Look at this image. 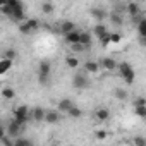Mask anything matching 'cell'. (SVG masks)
<instances>
[{"mask_svg": "<svg viewBox=\"0 0 146 146\" xmlns=\"http://www.w3.org/2000/svg\"><path fill=\"white\" fill-rule=\"evenodd\" d=\"M79 43L81 45H84L86 48L91 45V35L90 33H86V31H83V33H79Z\"/></svg>", "mask_w": 146, "mask_h": 146, "instance_id": "20", "label": "cell"}, {"mask_svg": "<svg viewBox=\"0 0 146 146\" xmlns=\"http://www.w3.org/2000/svg\"><path fill=\"white\" fill-rule=\"evenodd\" d=\"M127 12H129L131 17H134V16L141 14V9H139V5L136 2H131V4H127Z\"/></svg>", "mask_w": 146, "mask_h": 146, "instance_id": "19", "label": "cell"}, {"mask_svg": "<svg viewBox=\"0 0 146 146\" xmlns=\"http://www.w3.org/2000/svg\"><path fill=\"white\" fill-rule=\"evenodd\" d=\"M50 72H52V67L46 60L40 62V67H38V81L40 84H48L50 81Z\"/></svg>", "mask_w": 146, "mask_h": 146, "instance_id": "2", "label": "cell"}, {"mask_svg": "<svg viewBox=\"0 0 146 146\" xmlns=\"http://www.w3.org/2000/svg\"><path fill=\"white\" fill-rule=\"evenodd\" d=\"M4 4H5V0H0V7H2Z\"/></svg>", "mask_w": 146, "mask_h": 146, "instance_id": "41", "label": "cell"}, {"mask_svg": "<svg viewBox=\"0 0 146 146\" xmlns=\"http://www.w3.org/2000/svg\"><path fill=\"white\" fill-rule=\"evenodd\" d=\"M117 69H119V74H120V78L127 83V84H132L134 83V79H136V72H134V69L131 67V64L129 62H117Z\"/></svg>", "mask_w": 146, "mask_h": 146, "instance_id": "1", "label": "cell"}, {"mask_svg": "<svg viewBox=\"0 0 146 146\" xmlns=\"http://www.w3.org/2000/svg\"><path fill=\"white\" fill-rule=\"evenodd\" d=\"M4 57H5V58H11V60H14V58H16V50H12V48H9V50H5V53H4Z\"/></svg>", "mask_w": 146, "mask_h": 146, "instance_id": "34", "label": "cell"}, {"mask_svg": "<svg viewBox=\"0 0 146 146\" xmlns=\"http://www.w3.org/2000/svg\"><path fill=\"white\" fill-rule=\"evenodd\" d=\"M2 96H4V98H9V100H12V98L16 96V91H14L12 88H4V90H2Z\"/></svg>", "mask_w": 146, "mask_h": 146, "instance_id": "28", "label": "cell"}, {"mask_svg": "<svg viewBox=\"0 0 146 146\" xmlns=\"http://www.w3.org/2000/svg\"><path fill=\"white\" fill-rule=\"evenodd\" d=\"M70 46H72V52H76V53H79V52H84V50H86V46H84V45H81L79 41H78V43H70Z\"/></svg>", "mask_w": 146, "mask_h": 146, "instance_id": "30", "label": "cell"}, {"mask_svg": "<svg viewBox=\"0 0 146 146\" xmlns=\"http://www.w3.org/2000/svg\"><path fill=\"white\" fill-rule=\"evenodd\" d=\"M0 143H2V144H5V146H14V139L7 137V134H5L2 139H0Z\"/></svg>", "mask_w": 146, "mask_h": 146, "instance_id": "33", "label": "cell"}, {"mask_svg": "<svg viewBox=\"0 0 146 146\" xmlns=\"http://www.w3.org/2000/svg\"><path fill=\"white\" fill-rule=\"evenodd\" d=\"M120 41H122L120 33H110V43H120Z\"/></svg>", "mask_w": 146, "mask_h": 146, "instance_id": "31", "label": "cell"}, {"mask_svg": "<svg viewBox=\"0 0 146 146\" xmlns=\"http://www.w3.org/2000/svg\"><path fill=\"white\" fill-rule=\"evenodd\" d=\"M31 117H33V120H36V122H41V120L45 119V110H43L41 107H36V108L31 112Z\"/></svg>", "mask_w": 146, "mask_h": 146, "instance_id": "15", "label": "cell"}, {"mask_svg": "<svg viewBox=\"0 0 146 146\" xmlns=\"http://www.w3.org/2000/svg\"><path fill=\"white\" fill-rule=\"evenodd\" d=\"M72 86H74L76 90H86L90 86V79L84 74H76L74 78H72Z\"/></svg>", "mask_w": 146, "mask_h": 146, "instance_id": "6", "label": "cell"}, {"mask_svg": "<svg viewBox=\"0 0 146 146\" xmlns=\"http://www.w3.org/2000/svg\"><path fill=\"white\" fill-rule=\"evenodd\" d=\"M132 105H134V107H137V105H146V100H144L143 96H139V98H136V100L132 102Z\"/></svg>", "mask_w": 146, "mask_h": 146, "instance_id": "36", "label": "cell"}, {"mask_svg": "<svg viewBox=\"0 0 146 146\" xmlns=\"http://www.w3.org/2000/svg\"><path fill=\"white\" fill-rule=\"evenodd\" d=\"M67 65L70 67V69H76L78 65H79V60H78V57H67Z\"/></svg>", "mask_w": 146, "mask_h": 146, "instance_id": "29", "label": "cell"}, {"mask_svg": "<svg viewBox=\"0 0 146 146\" xmlns=\"http://www.w3.org/2000/svg\"><path fill=\"white\" fill-rule=\"evenodd\" d=\"M90 12H91V17H93V19H96L98 23L105 21V17H107V12H105V9H100V7H95V9H91Z\"/></svg>", "mask_w": 146, "mask_h": 146, "instance_id": "9", "label": "cell"}, {"mask_svg": "<svg viewBox=\"0 0 146 146\" xmlns=\"http://www.w3.org/2000/svg\"><path fill=\"white\" fill-rule=\"evenodd\" d=\"M96 137H98V139H105V137H107V132H105L103 129H100V131H96Z\"/></svg>", "mask_w": 146, "mask_h": 146, "instance_id": "39", "label": "cell"}, {"mask_svg": "<svg viewBox=\"0 0 146 146\" xmlns=\"http://www.w3.org/2000/svg\"><path fill=\"white\" fill-rule=\"evenodd\" d=\"M79 33L81 31H78V29H72V31H69V33H65L64 36H65V41L70 45V43H78L79 41Z\"/></svg>", "mask_w": 146, "mask_h": 146, "instance_id": "11", "label": "cell"}, {"mask_svg": "<svg viewBox=\"0 0 146 146\" xmlns=\"http://www.w3.org/2000/svg\"><path fill=\"white\" fill-rule=\"evenodd\" d=\"M72 29H76V26H74V23H72V21H64V23L60 24L62 35H65V33H69V31H72Z\"/></svg>", "mask_w": 146, "mask_h": 146, "instance_id": "21", "label": "cell"}, {"mask_svg": "<svg viewBox=\"0 0 146 146\" xmlns=\"http://www.w3.org/2000/svg\"><path fill=\"white\" fill-rule=\"evenodd\" d=\"M100 64H102V67L107 69V70H113V69H117V62H115L112 57H105V58H102Z\"/></svg>", "mask_w": 146, "mask_h": 146, "instance_id": "10", "label": "cell"}, {"mask_svg": "<svg viewBox=\"0 0 146 146\" xmlns=\"http://www.w3.org/2000/svg\"><path fill=\"white\" fill-rule=\"evenodd\" d=\"M84 69H86V72H90V74H96L100 70V64L93 62V60H88V62H84Z\"/></svg>", "mask_w": 146, "mask_h": 146, "instance_id": "12", "label": "cell"}, {"mask_svg": "<svg viewBox=\"0 0 146 146\" xmlns=\"http://www.w3.org/2000/svg\"><path fill=\"white\" fill-rule=\"evenodd\" d=\"M134 112H136L137 117L144 119V117H146V105H137V107H134Z\"/></svg>", "mask_w": 146, "mask_h": 146, "instance_id": "27", "label": "cell"}, {"mask_svg": "<svg viewBox=\"0 0 146 146\" xmlns=\"http://www.w3.org/2000/svg\"><path fill=\"white\" fill-rule=\"evenodd\" d=\"M137 35L143 36V38H146V19L144 17L137 21Z\"/></svg>", "mask_w": 146, "mask_h": 146, "instance_id": "22", "label": "cell"}, {"mask_svg": "<svg viewBox=\"0 0 146 146\" xmlns=\"http://www.w3.org/2000/svg\"><path fill=\"white\" fill-rule=\"evenodd\" d=\"M134 144H136V146H144V144H146V139H144V137H136V139H134Z\"/></svg>", "mask_w": 146, "mask_h": 146, "instance_id": "37", "label": "cell"}, {"mask_svg": "<svg viewBox=\"0 0 146 146\" xmlns=\"http://www.w3.org/2000/svg\"><path fill=\"white\" fill-rule=\"evenodd\" d=\"M2 14H5V16H12V7H9V5H2Z\"/></svg>", "mask_w": 146, "mask_h": 146, "instance_id": "35", "label": "cell"}, {"mask_svg": "<svg viewBox=\"0 0 146 146\" xmlns=\"http://www.w3.org/2000/svg\"><path fill=\"white\" fill-rule=\"evenodd\" d=\"M43 120L48 122V124H57L60 120V112L58 110H48V112H45V119Z\"/></svg>", "mask_w": 146, "mask_h": 146, "instance_id": "7", "label": "cell"}, {"mask_svg": "<svg viewBox=\"0 0 146 146\" xmlns=\"http://www.w3.org/2000/svg\"><path fill=\"white\" fill-rule=\"evenodd\" d=\"M65 113H67V115H69L70 119H79V117L83 115V112H81V108H78L76 105H72V107H70V108H69V110H67Z\"/></svg>", "mask_w": 146, "mask_h": 146, "instance_id": "18", "label": "cell"}, {"mask_svg": "<svg viewBox=\"0 0 146 146\" xmlns=\"http://www.w3.org/2000/svg\"><path fill=\"white\" fill-rule=\"evenodd\" d=\"M72 105V100H69V98H64V100H60L58 103H57V108H58V112H67Z\"/></svg>", "mask_w": 146, "mask_h": 146, "instance_id": "13", "label": "cell"}, {"mask_svg": "<svg viewBox=\"0 0 146 146\" xmlns=\"http://www.w3.org/2000/svg\"><path fill=\"white\" fill-rule=\"evenodd\" d=\"M107 31H108V29H107V26H105V24H96V26L93 28V35H95V36H98V38H100V36H103Z\"/></svg>", "mask_w": 146, "mask_h": 146, "instance_id": "23", "label": "cell"}, {"mask_svg": "<svg viewBox=\"0 0 146 146\" xmlns=\"http://www.w3.org/2000/svg\"><path fill=\"white\" fill-rule=\"evenodd\" d=\"M12 21H23L24 19V7L23 4H17L16 7H12V16H11Z\"/></svg>", "mask_w": 146, "mask_h": 146, "instance_id": "8", "label": "cell"}, {"mask_svg": "<svg viewBox=\"0 0 146 146\" xmlns=\"http://www.w3.org/2000/svg\"><path fill=\"white\" fill-rule=\"evenodd\" d=\"M33 143L29 141V139H26V137H21V136H16V139H14V146H31Z\"/></svg>", "mask_w": 146, "mask_h": 146, "instance_id": "24", "label": "cell"}, {"mask_svg": "<svg viewBox=\"0 0 146 146\" xmlns=\"http://www.w3.org/2000/svg\"><path fill=\"white\" fill-rule=\"evenodd\" d=\"M41 12L43 14H52L53 12V4L52 2H43L41 4Z\"/></svg>", "mask_w": 146, "mask_h": 146, "instance_id": "26", "label": "cell"}, {"mask_svg": "<svg viewBox=\"0 0 146 146\" xmlns=\"http://www.w3.org/2000/svg\"><path fill=\"white\" fill-rule=\"evenodd\" d=\"M24 127H26V124H21V122H17L16 119H12L11 122H9V127H7V134L9 136H21V132L24 131Z\"/></svg>", "mask_w": 146, "mask_h": 146, "instance_id": "4", "label": "cell"}, {"mask_svg": "<svg viewBox=\"0 0 146 146\" xmlns=\"http://www.w3.org/2000/svg\"><path fill=\"white\" fill-rule=\"evenodd\" d=\"M95 117H96V120H100V122H105V120H108V117H110V112H108L107 108H98V110H96V113H95Z\"/></svg>", "mask_w": 146, "mask_h": 146, "instance_id": "16", "label": "cell"}, {"mask_svg": "<svg viewBox=\"0 0 146 146\" xmlns=\"http://www.w3.org/2000/svg\"><path fill=\"white\" fill-rule=\"evenodd\" d=\"M0 125H2V122H0Z\"/></svg>", "mask_w": 146, "mask_h": 146, "instance_id": "42", "label": "cell"}, {"mask_svg": "<svg viewBox=\"0 0 146 146\" xmlns=\"http://www.w3.org/2000/svg\"><path fill=\"white\" fill-rule=\"evenodd\" d=\"M110 21H112V24H117V26L124 24V17H122V12H117V11H113V12L110 14Z\"/></svg>", "mask_w": 146, "mask_h": 146, "instance_id": "17", "label": "cell"}, {"mask_svg": "<svg viewBox=\"0 0 146 146\" xmlns=\"http://www.w3.org/2000/svg\"><path fill=\"white\" fill-rule=\"evenodd\" d=\"M5 134H7V132H5V129H4L2 125H0V139H2V137H4Z\"/></svg>", "mask_w": 146, "mask_h": 146, "instance_id": "40", "label": "cell"}, {"mask_svg": "<svg viewBox=\"0 0 146 146\" xmlns=\"http://www.w3.org/2000/svg\"><path fill=\"white\" fill-rule=\"evenodd\" d=\"M100 43H102V46H107L108 43H110V33L107 31L103 36H100Z\"/></svg>", "mask_w": 146, "mask_h": 146, "instance_id": "32", "label": "cell"}, {"mask_svg": "<svg viewBox=\"0 0 146 146\" xmlns=\"http://www.w3.org/2000/svg\"><path fill=\"white\" fill-rule=\"evenodd\" d=\"M17 4H21L19 0H5V4H4V5H9V7H16Z\"/></svg>", "mask_w": 146, "mask_h": 146, "instance_id": "38", "label": "cell"}, {"mask_svg": "<svg viewBox=\"0 0 146 146\" xmlns=\"http://www.w3.org/2000/svg\"><path fill=\"white\" fill-rule=\"evenodd\" d=\"M29 110H28V107L26 105H19L16 110H14V119L17 120V122H21V124H26L28 122V119H29Z\"/></svg>", "mask_w": 146, "mask_h": 146, "instance_id": "5", "label": "cell"}, {"mask_svg": "<svg viewBox=\"0 0 146 146\" xmlns=\"http://www.w3.org/2000/svg\"><path fill=\"white\" fill-rule=\"evenodd\" d=\"M38 28H40V21H36V19H28L26 23L19 24V31H21L23 35H29V33L36 31Z\"/></svg>", "mask_w": 146, "mask_h": 146, "instance_id": "3", "label": "cell"}, {"mask_svg": "<svg viewBox=\"0 0 146 146\" xmlns=\"http://www.w3.org/2000/svg\"><path fill=\"white\" fill-rule=\"evenodd\" d=\"M11 67H12V60L4 57L2 60H0V76H2V74H5V72H7Z\"/></svg>", "mask_w": 146, "mask_h": 146, "instance_id": "14", "label": "cell"}, {"mask_svg": "<svg viewBox=\"0 0 146 146\" xmlns=\"http://www.w3.org/2000/svg\"><path fill=\"white\" fill-rule=\"evenodd\" d=\"M113 96H115L117 100L124 102V100H127V91H125V90H122V88H117V90L113 91Z\"/></svg>", "mask_w": 146, "mask_h": 146, "instance_id": "25", "label": "cell"}]
</instances>
